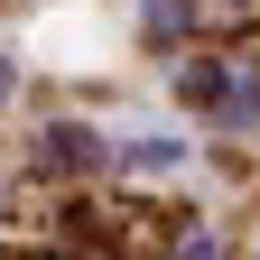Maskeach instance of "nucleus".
<instances>
[{"mask_svg": "<svg viewBox=\"0 0 260 260\" xmlns=\"http://www.w3.org/2000/svg\"><path fill=\"white\" fill-rule=\"evenodd\" d=\"M195 38V0H140V47H186Z\"/></svg>", "mask_w": 260, "mask_h": 260, "instance_id": "f257e3e1", "label": "nucleus"}, {"mask_svg": "<svg viewBox=\"0 0 260 260\" xmlns=\"http://www.w3.org/2000/svg\"><path fill=\"white\" fill-rule=\"evenodd\" d=\"M47 158H65V168H112V149L93 140L84 121H56V130H47Z\"/></svg>", "mask_w": 260, "mask_h": 260, "instance_id": "f03ea898", "label": "nucleus"}, {"mask_svg": "<svg viewBox=\"0 0 260 260\" xmlns=\"http://www.w3.org/2000/svg\"><path fill=\"white\" fill-rule=\"evenodd\" d=\"M214 130H260V65L223 84V112H214Z\"/></svg>", "mask_w": 260, "mask_h": 260, "instance_id": "7ed1b4c3", "label": "nucleus"}, {"mask_svg": "<svg viewBox=\"0 0 260 260\" xmlns=\"http://www.w3.org/2000/svg\"><path fill=\"white\" fill-rule=\"evenodd\" d=\"M223 84H233V65H186V75H177V93H186V103L205 112V121L223 112Z\"/></svg>", "mask_w": 260, "mask_h": 260, "instance_id": "20e7f679", "label": "nucleus"}, {"mask_svg": "<svg viewBox=\"0 0 260 260\" xmlns=\"http://www.w3.org/2000/svg\"><path fill=\"white\" fill-rule=\"evenodd\" d=\"M10 84H19V75H10V56H0V103H10Z\"/></svg>", "mask_w": 260, "mask_h": 260, "instance_id": "39448f33", "label": "nucleus"}, {"mask_svg": "<svg viewBox=\"0 0 260 260\" xmlns=\"http://www.w3.org/2000/svg\"><path fill=\"white\" fill-rule=\"evenodd\" d=\"M233 10H251V0H233Z\"/></svg>", "mask_w": 260, "mask_h": 260, "instance_id": "423d86ee", "label": "nucleus"}]
</instances>
